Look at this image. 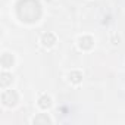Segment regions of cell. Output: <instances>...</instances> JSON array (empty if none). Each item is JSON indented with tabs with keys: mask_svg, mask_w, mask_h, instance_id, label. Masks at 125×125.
Returning <instances> with one entry per match:
<instances>
[{
	"mask_svg": "<svg viewBox=\"0 0 125 125\" xmlns=\"http://www.w3.org/2000/svg\"><path fill=\"white\" fill-rule=\"evenodd\" d=\"M40 102H41V103H40L41 107H49V106H50V99H49V97H43Z\"/></svg>",
	"mask_w": 125,
	"mask_h": 125,
	"instance_id": "1",
	"label": "cell"
}]
</instances>
